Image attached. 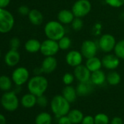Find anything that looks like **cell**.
<instances>
[{"label": "cell", "mask_w": 124, "mask_h": 124, "mask_svg": "<svg viewBox=\"0 0 124 124\" xmlns=\"http://www.w3.org/2000/svg\"><path fill=\"white\" fill-rule=\"evenodd\" d=\"M45 34L47 39L58 41L61 38L65 36L66 30L64 24L58 21H50L47 22L44 28Z\"/></svg>", "instance_id": "1"}, {"label": "cell", "mask_w": 124, "mask_h": 124, "mask_svg": "<svg viewBox=\"0 0 124 124\" xmlns=\"http://www.w3.org/2000/svg\"><path fill=\"white\" fill-rule=\"evenodd\" d=\"M48 87L47 80L42 75H36L31 78L28 83L29 92L36 96L43 95Z\"/></svg>", "instance_id": "2"}, {"label": "cell", "mask_w": 124, "mask_h": 124, "mask_svg": "<svg viewBox=\"0 0 124 124\" xmlns=\"http://www.w3.org/2000/svg\"><path fill=\"white\" fill-rule=\"evenodd\" d=\"M53 112L57 117H61L69 113L70 109V103L62 95L55 96L50 103Z\"/></svg>", "instance_id": "3"}, {"label": "cell", "mask_w": 124, "mask_h": 124, "mask_svg": "<svg viewBox=\"0 0 124 124\" xmlns=\"http://www.w3.org/2000/svg\"><path fill=\"white\" fill-rule=\"evenodd\" d=\"M13 15L5 8H0V33L9 32L14 26Z\"/></svg>", "instance_id": "4"}, {"label": "cell", "mask_w": 124, "mask_h": 124, "mask_svg": "<svg viewBox=\"0 0 124 124\" xmlns=\"http://www.w3.org/2000/svg\"><path fill=\"white\" fill-rule=\"evenodd\" d=\"M91 3L89 0H77L73 4L72 11L75 17L83 18L91 10Z\"/></svg>", "instance_id": "5"}, {"label": "cell", "mask_w": 124, "mask_h": 124, "mask_svg": "<svg viewBox=\"0 0 124 124\" xmlns=\"http://www.w3.org/2000/svg\"><path fill=\"white\" fill-rule=\"evenodd\" d=\"M2 107L8 111H15L18 107V99L13 91L4 93L1 99Z\"/></svg>", "instance_id": "6"}, {"label": "cell", "mask_w": 124, "mask_h": 124, "mask_svg": "<svg viewBox=\"0 0 124 124\" xmlns=\"http://www.w3.org/2000/svg\"><path fill=\"white\" fill-rule=\"evenodd\" d=\"M60 50L58 41L47 39L41 43L40 52L41 53L46 56H54L56 55Z\"/></svg>", "instance_id": "7"}, {"label": "cell", "mask_w": 124, "mask_h": 124, "mask_svg": "<svg viewBox=\"0 0 124 124\" xmlns=\"http://www.w3.org/2000/svg\"><path fill=\"white\" fill-rule=\"evenodd\" d=\"M116 39L115 37L110 34H104L101 36L98 42V46L100 50L106 53H109L114 50L116 45Z\"/></svg>", "instance_id": "8"}, {"label": "cell", "mask_w": 124, "mask_h": 124, "mask_svg": "<svg viewBox=\"0 0 124 124\" xmlns=\"http://www.w3.org/2000/svg\"><path fill=\"white\" fill-rule=\"evenodd\" d=\"M98 47L99 46L93 40L86 39L84 42H83L81 45L80 52L83 56L86 59H88L89 58L96 55Z\"/></svg>", "instance_id": "9"}, {"label": "cell", "mask_w": 124, "mask_h": 124, "mask_svg": "<svg viewBox=\"0 0 124 124\" xmlns=\"http://www.w3.org/2000/svg\"><path fill=\"white\" fill-rule=\"evenodd\" d=\"M84 57L83 56L80 51L72 50L69 51L65 57V60L67 64L72 67H76L83 63V58Z\"/></svg>", "instance_id": "10"}, {"label": "cell", "mask_w": 124, "mask_h": 124, "mask_svg": "<svg viewBox=\"0 0 124 124\" xmlns=\"http://www.w3.org/2000/svg\"><path fill=\"white\" fill-rule=\"evenodd\" d=\"M102 67L109 70H114L120 65V58L115 54H106L101 58Z\"/></svg>", "instance_id": "11"}, {"label": "cell", "mask_w": 124, "mask_h": 124, "mask_svg": "<svg viewBox=\"0 0 124 124\" xmlns=\"http://www.w3.org/2000/svg\"><path fill=\"white\" fill-rule=\"evenodd\" d=\"M29 77V72L25 67L17 68L12 75V78L13 82L17 85H21L26 83Z\"/></svg>", "instance_id": "12"}, {"label": "cell", "mask_w": 124, "mask_h": 124, "mask_svg": "<svg viewBox=\"0 0 124 124\" xmlns=\"http://www.w3.org/2000/svg\"><path fill=\"white\" fill-rule=\"evenodd\" d=\"M74 75L79 82H86L91 80V72L85 65L80 64L75 67Z\"/></svg>", "instance_id": "13"}, {"label": "cell", "mask_w": 124, "mask_h": 124, "mask_svg": "<svg viewBox=\"0 0 124 124\" xmlns=\"http://www.w3.org/2000/svg\"><path fill=\"white\" fill-rule=\"evenodd\" d=\"M57 65L58 62L54 56H46L42 61L41 68L44 73L50 74L55 70Z\"/></svg>", "instance_id": "14"}, {"label": "cell", "mask_w": 124, "mask_h": 124, "mask_svg": "<svg viewBox=\"0 0 124 124\" xmlns=\"http://www.w3.org/2000/svg\"><path fill=\"white\" fill-rule=\"evenodd\" d=\"M94 84L91 82V80H88L86 82H80L76 88L77 93L78 96H85L91 94L94 89Z\"/></svg>", "instance_id": "15"}, {"label": "cell", "mask_w": 124, "mask_h": 124, "mask_svg": "<svg viewBox=\"0 0 124 124\" xmlns=\"http://www.w3.org/2000/svg\"><path fill=\"white\" fill-rule=\"evenodd\" d=\"M75 18L72 10H61L57 14V20L62 24H70L72 22Z\"/></svg>", "instance_id": "16"}, {"label": "cell", "mask_w": 124, "mask_h": 124, "mask_svg": "<svg viewBox=\"0 0 124 124\" xmlns=\"http://www.w3.org/2000/svg\"><path fill=\"white\" fill-rule=\"evenodd\" d=\"M21 56L17 50H10L8 51L5 55V61L7 65L9 67H14L16 66L20 61Z\"/></svg>", "instance_id": "17"}, {"label": "cell", "mask_w": 124, "mask_h": 124, "mask_svg": "<svg viewBox=\"0 0 124 124\" xmlns=\"http://www.w3.org/2000/svg\"><path fill=\"white\" fill-rule=\"evenodd\" d=\"M85 65L91 71V72L99 70H101V68L102 67L101 59H99L96 56L89 58L86 60Z\"/></svg>", "instance_id": "18"}, {"label": "cell", "mask_w": 124, "mask_h": 124, "mask_svg": "<svg viewBox=\"0 0 124 124\" xmlns=\"http://www.w3.org/2000/svg\"><path fill=\"white\" fill-rule=\"evenodd\" d=\"M62 96H63L70 103L74 102L77 99V91L76 88H75L71 85H67L64 88L62 91Z\"/></svg>", "instance_id": "19"}, {"label": "cell", "mask_w": 124, "mask_h": 124, "mask_svg": "<svg viewBox=\"0 0 124 124\" xmlns=\"http://www.w3.org/2000/svg\"><path fill=\"white\" fill-rule=\"evenodd\" d=\"M91 80L95 85H101L107 80V76L102 70H99L91 72Z\"/></svg>", "instance_id": "20"}, {"label": "cell", "mask_w": 124, "mask_h": 124, "mask_svg": "<svg viewBox=\"0 0 124 124\" xmlns=\"http://www.w3.org/2000/svg\"><path fill=\"white\" fill-rule=\"evenodd\" d=\"M28 16L30 22L34 26H39L43 22V16L38 10L34 9L30 10Z\"/></svg>", "instance_id": "21"}, {"label": "cell", "mask_w": 124, "mask_h": 124, "mask_svg": "<svg viewBox=\"0 0 124 124\" xmlns=\"http://www.w3.org/2000/svg\"><path fill=\"white\" fill-rule=\"evenodd\" d=\"M41 42L36 39H29L25 43V49L29 53H37L40 50Z\"/></svg>", "instance_id": "22"}, {"label": "cell", "mask_w": 124, "mask_h": 124, "mask_svg": "<svg viewBox=\"0 0 124 124\" xmlns=\"http://www.w3.org/2000/svg\"><path fill=\"white\" fill-rule=\"evenodd\" d=\"M21 104L26 108L33 107L37 104V96L31 93L25 94L21 99Z\"/></svg>", "instance_id": "23"}, {"label": "cell", "mask_w": 124, "mask_h": 124, "mask_svg": "<svg viewBox=\"0 0 124 124\" xmlns=\"http://www.w3.org/2000/svg\"><path fill=\"white\" fill-rule=\"evenodd\" d=\"M67 115H68L67 116L70 119L71 122L72 123H74V124L82 123V120H83V119L84 117L83 112L77 109L70 111Z\"/></svg>", "instance_id": "24"}, {"label": "cell", "mask_w": 124, "mask_h": 124, "mask_svg": "<svg viewBox=\"0 0 124 124\" xmlns=\"http://www.w3.org/2000/svg\"><path fill=\"white\" fill-rule=\"evenodd\" d=\"M121 77L120 74L115 71H111L107 75V82L110 85H117L120 83Z\"/></svg>", "instance_id": "25"}, {"label": "cell", "mask_w": 124, "mask_h": 124, "mask_svg": "<svg viewBox=\"0 0 124 124\" xmlns=\"http://www.w3.org/2000/svg\"><path fill=\"white\" fill-rule=\"evenodd\" d=\"M52 117L47 112L39 113L35 120L36 124H51Z\"/></svg>", "instance_id": "26"}, {"label": "cell", "mask_w": 124, "mask_h": 124, "mask_svg": "<svg viewBox=\"0 0 124 124\" xmlns=\"http://www.w3.org/2000/svg\"><path fill=\"white\" fill-rule=\"evenodd\" d=\"M114 53L120 59L124 60V39L116 42L114 48Z\"/></svg>", "instance_id": "27"}, {"label": "cell", "mask_w": 124, "mask_h": 124, "mask_svg": "<svg viewBox=\"0 0 124 124\" xmlns=\"http://www.w3.org/2000/svg\"><path fill=\"white\" fill-rule=\"evenodd\" d=\"M58 42L60 50H68L72 45V39L66 35L64 36L62 38H61L58 41Z\"/></svg>", "instance_id": "28"}, {"label": "cell", "mask_w": 124, "mask_h": 124, "mask_svg": "<svg viewBox=\"0 0 124 124\" xmlns=\"http://www.w3.org/2000/svg\"><path fill=\"white\" fill-rule=\"evenodd\" d=\"M12 86L11 80L6 75L0 76V89L2 91H8Z\"/></svg>", "instance_id": "29"}, {"label": "cell", "mask_w": 124, "mask_h": 124, "mask_svg": "<svg viewBox=\"0 0 124 124\" xmlns=\"http://www.w3.org/2000/svg\"><path fill=\"white\" fill-rule=\"evenodd\" d=\"M71 25H72V28L74 31H79L83 27V21L82 20L81 18L75 17L74 18V20L72 21V22L71 23Z\"/></svg>", "instance_id": "30"}, {"label": "cell", "mask_w": 124, "mask_h": 124, "mask_svg": "<svg viewBox=\"0 0 124 124\" xmlns=\"http://www.w3.org/2000/svg\"><path fill=\"white\" fill-rule=\"evenodd\" d=\"M95 124H108L109 117L107 115L104 113L97 114L94 117Z\"/></svg>", "instance_id": "31"}, {"label": "cell", "mask_w": 124, "mask_h": 124, "mask_svg": "<svg viewBox=\"0 0 124 124\" xmlns=\"http://www.w3.org/2000/svg\"><path fill=\"white\" fill-rule=\"evenodd\" d=\"M105 2L109 7L113 8H119L123 6L124 0H105Z\"/></svg>", "instance_id": "32"}, {"label": "cell", "mask_w": 124, "mask_h": 124, "mask_svg": "<svg viewBox=\"0 0 124 124\" xmlns=\"http://www.w3.org/2000/svg\"><path fill=\"white\" fill-rule=\"evenodd\" d=\"M75 80V75L72 73L67 72L65 73L63 75V78H62V80H63V83L66 85H71Z\"/></svg>", "instance_id": "33"}, {"label": "cell", "mask_w": 124, "mask_h": 124, "mask_svg": "<svg viewBox=\"0 0 124 124\" xmlns=\"http://www.w3.org/2000/svg\"><path fill=\"white\" fill-rule=\"evenodd\" d=\"M37 104L42 107H46L47 104V99L46 96L44 95L37 96Z\"/></svg>", "instance_id": "34"}, {"label": "cell", "mask_w": 124, "mask_h": 124, "mask_svg": "<svg viewBox=\"0 0 124 124\" xmlns=\"http://www.w3.org/2000/svg\"><path fill=\"white\" fill-rule=\"evenodd\" d=\"M20 44H21L20 39L17 37H13L10 40V47L12 50H17L19 47Z\"/></svg>", "instance_id": "35"}, {"label": "cell", "mask_w": 124, "mask_h": 124, "mask_svg": "<svg viewBox=\"0 0 124 124\" xmlns=\"http://www.w3.org/2000/svg\"><path fill=\"white\" fill-rule=\"evenodd\" d=\"M58 124H72V123L71 122L69 117L66 116V115L60 117V118L58 119Z\"/></svg>", "instance_id": "36"}, {"label": "cell", "mask_w": 124, "mask_h": 124, "mask_svg": "<svg viewBox=\"0 0 124 124\" xmlns=\"http://www.w3.org/2000/svg\"><path fill=\"white\" fill-rule=\"evenodd\" d=\"M30 12L29 8L26 5H22L18 8V13L22 16H27Z\"/></svg>", "instance_id": "37"}, {"label": "cell", "mask_w": 124, "mask_h": 124, "mask_svg": "<svg viewBox=\"0 0 124 124\" xmlns=\"http://www.w3.org/2000/svg\"><path fill=\"white\" fill-rule=\"evenodd\" d=\"M82 124H95L94 118L92 116L88 115L83 117L82 120Z\"/></svg>", "instance_id": "38"}, {"label": "cell", "mask_w": 124, "mask_h": 124, "mask_svg": "<svg viewBox=\"0 0 124 124\" xmlns=\"http://www.w3.org/2000/svg\"><path fill=\"white\" fill-rule=\"evenodd\" d=\"M111 124H123V120L119 117H115L112 120Z\"/></svg>", "instance_id": "39"}, {"label": "cell", "mask_w": 124, "mask_h": 124, "mask_svg": "<svg viewBox=\"0 0 124 124\" xmlns=\"http://www.w3.org/2000/svg\"><path fill=\"white\" fill-rule=\"evenodd\" d=\"M10 0H0V8H5L10 4Z\"/></svg>", "instance_id": "40"}, {"label": "cell", "mask_w": 124, "mask_h": 124, "mask_svg": "<svg viewBox=\"0 0 124 124\" xmlns=\"http://www.w3.org/2000/svg\"><path fill=\"white\" fill-rule=\"evenodd\" d=\"M6 123V119L5 116L2 114H0V124H5Z\"/></svg>", "instance_id": "41"}, {"label": "cell", "mask_w": 124, "mask_h": 124, "mask_svg": "<svg viewBox=\"0 0 124 124\" xmlns=\"http://www.w3.org/2000/svg\"><path fill=\"white\" fill-rule=\"evenodd\" d=\"M0 55H1V52H0Z\"/></svg>", "instance_id": "42"}]
</instances>
